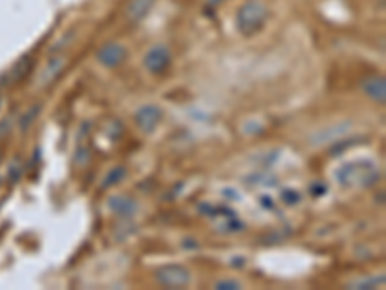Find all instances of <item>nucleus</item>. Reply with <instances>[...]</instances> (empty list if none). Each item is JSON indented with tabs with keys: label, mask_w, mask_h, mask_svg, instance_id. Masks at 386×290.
Listing matches in <instances>:
<instances>
[{
	"label": "nucleus",
	"mask_w": 386,
	"mask_h": 290,
	"mask_svg": "<svg viewBox=\"0 0 386 290\" xmlns=\"http://www.w3.org/2000/svg\"><path fill=\"white\" fill-rule=\"evenodd\" d=\"M0 161H2V151H0Z\"/></svg>",
	"instance_id": "nucleus-21"
},
{
	"label": "nucleus",
	"mask_w": 386,
	"mask_h": 290,
	"mask_svg": "<svg viewBox=\"0 0 386 290\" xmlns=\"http://www.w3.org/2000/svg\"><path fill=\"white\" fill-rule=\"evenodd\" d=\"M268 18V8L261 0H247L236 14V26L244 37L259 33Z\"/></svg>",
	"instance_id": "nucleus-2"
},
{
	"label": "nucleus",
	"mask_w": 386,
	"mask_h": 290,
	"mask_svg": "<svg viewBox=\"0 0 386 290\" xmlns=\"http://www.w3.org/2000/svg\"><path fill=\"white\" fill-rule=\"evenodd\" d=\"M41 110H43V105H41V103H35L33 107L27 108L26 113H24V115H21V118H20V130H21V132H27V130L33 126L35 120L39 118Z\"/></svg>",
	"instance_id": "nucleus-13"
},
{
	"label": "nucleus",
	"mask_w": 386,
	"mask_h": 290,
	"mask_svg": "<svg viewBox=\"0 0 386 290\" xmlns=\"http://www.w3.org/2000/svg\"><path fill=\"white\" fill-rule=\"evenodd\" d=\"M214 289L217 290H238V289H241V283H238V281H230V279H224V281H219V283L214 284Z\"/></svg>",
	"instance_id": "nucleus-17"
},
{
	"label": "nucleus",
	"mask_w": 386,
	"mask_h": 290,
	"mask_svg": "<svg viewBox=\"0 0 386 290\" xmlns=\"http://www.w3.org/2000/svg\"><path fill=\"white\" fill-rule=\"evenodd\" d=\"M135 124L143 134H153L155 130L159 128V124L162 122V110L157 105H145L135 113Z\"/></svg>",
	"instance_id": "nucleus-6"
},
{
	"label": "nucleus",
	"mask_w": 386,
	"mask_h": 290,
	"mask_svg": "<svg viewBox=\"0 0 386 290\" xmlns=\"http://www.w3.org/2000/svg\"><path fill=\"white\" fill-rule=\"evenodd\" d=\"M68 62H70V58H68L66 54H54V56H51L47 64H45V68L41 70L39 78H37V86H39L41 89L51 88L54 81L64 74Z\"/></svg>",
	"instance_id": "nucleus-5"
},
{
	"label": "nucleus",
	"mask_w": 386,
	"mask_h": 290,
	"mask_svg": "<svg viewBox=\"0 0 386 290\" xmlns=\"http://www.w3.org/2000/svg\"><path fill=\"white\" fill-rule=\"evenodd\" d=\"M301 194L300 192H296V190H284L282 192V202L286 203V205H296V203H300Z\"/></svg>",
	"instance_id": "nucleus-16"
},
{
	"label": "nucleus",
	"mask_w": 386,
	"mask_h": 290,
	"mask_svg": "<svg viewBox=\"0 0 386 290\" xmlns=\"http://www.w3.org/2000/svg\"><path fill=\"white\" fill-rule=\"evenodd\" d=\"M126 175H127L126 167L116 165V167H113V169L108 170L107 175H105V178H103V184H100V188L103 190L113 188V186H116V184H120L122 180L126 178Z\"/></svg>",
	"instance_id": "nucleus-12"
},
{
	"label": "nucleus",
	"mask_w": 386,
	"mask_h": 290,
	"mask_svg": "<svg viewBox=\"0 0 386 290\" xmlns=\"http://www.w3.org/2000/svg\"><path fill=\"white\" fill-rule=\"evenodd\" d=\"M170 62H172V53L167 45H155L147 51L145 58H143L145 68L155 76L165 74L170 68Z\"/></svg>",
	"instance_id": "nucleus-4"
},
{
	"label": "nucleus",
	"mask_w": 386,
	"mask_h": 290,
	"mask_svg": "<svg viewBox=\"0 0 386 290\" xmlns=\"http://www.w3.org/2000/svg\"><path fill=\"white\" fill-rule=\"evenodd\" d=\"M108 207L118 217L132 219V217L137 213V209H140V203L130 196H113L108 200Z\"/></svg>",
	"instance_id": "nucleus-10"
},
{
	"label": "nucleus",
	"mask_w": 386,
	"mask_h": 290,
	"mask_svg": "<svg viewBox=\"0 0 386 290\" xmlns=\"http://www.w3.org/2000/svg\"><path fill=\"white\" fill-rule=\"evenodd\" d=\"M0 105H2V99H0Z\"/></svg>",
	"instance_id": "nucleus-22"
},
{
	"label": "nucleus",
	"mask_w": 386,
	"mask_h": 290,
	"mask_svg": "<svg viewBox=\"0 0 386 290\" xmlns=\"http://www.w3.org/2000/svg\"><path fill=\"white\" fill-rule=\"evenodd\" d=\"M361 91L365 95H369L375 103L385 105L386 101L385 76H367L365 80L361 81Z\"/></svg>",
	"instance_id": "nucleus-8"
},
{
	"label": "nucleus",
	"mask_w": 386,
	"mask_h": 290,
	"mask_svg": "<svg viewBox=\"0 0 386 290\" xmlns=\"http://www.w3.org/2000/svg\"><path fill=\"white\" fill-rule=\"evenodd\" d=\"M157 281L167 289H184L192 281V275L184 265L168 264L157 271Z\"/></svg>",
	"instance_id": "nucleus-3"
},
{
	"label": "nucleus",
	"mask_w": 386,
	"mask_h": 290,
	"mask_svg": "<svg viewBox=\"0 0 386 290\" xmlns=\"http://www.w3.org/2000/svg\"><path fill=\"white\" fill-rule=\"evenodd\" d=\"M24 175V165H21L20 159H14V162L10 165V169H8V178H10V182H18Z\"/></svg>",
	"instance_id": "nucleus-15"
},
{
	"label": "nucleus",
	"mask_w": 386,
	"mask_h": 290,
	"mask_svg": "<svg viewBox=\"0 0 386 290\" xmlns=\"http://www.w3.org/2000/svg\"><path fill=\"white\" fill-rule=\"evenodd\" d=\"M157 0H127L124 14H126V20L132 24H137L145 18L149 10L155 6Z\"/></svg>",
	"instance_id": "nucleus-11"
},
{
	"label": "nucleus",
	"mask_w": 386,
	"mask_h": 290,
	"mask_svg": "<svg viewBox=\"0 0 386 290\" xmlns=\"http://www.w3.org/2000/svg\"><path fill=\"white\" fill-rule=\"evenodd\" d=\"M10 128H12V120H10V118H4V120L0 122V140H2V138H6Z\"/></svg>",
	"instance_id": "nucleus-18"
},
{
	"label": "nucleus",
	"mask_w": 386,
	"mask_h": 290,
	"mask_svg": "<svg viewBox=\"0 0 386 290\" xmlns=\"http://www.w3.org/2000/svg\"><path fill=\"white\" fill-rule=\"evenodd\" d=\"M380 178V172L377 170L371 161H353L348 162L344 167L336 170V180L340 186H373Z\"/></svg>",
	"instance_id": "nucleus-1"
},
{
	"label": "nucleus",
	"mask_w": 386,
	"mask_h": 290,
	"mask_svg": "<svg viewBox=\"0 0 386 290\" xmlns=\"http://www.w3.org/2000/svg\"><path fill=\"white\" fill-rule=\"evenodd\" d=\"M386 281L385 275H377V277H369V279H360V281H355V283L350 284V289L355 290H371V289H379L382 286Z\"/></svg>",
	"instance_id": "nucleus-14"
},
{
	"label": "nucleus",
	"mask_w": 386,
	"mask_h": 290,
	"mask_svg": "<svg viewBox=\"0 0 386 290\" xmlns=\"http://www.w3.org/2000/svg\"><path fill=\"white\" fill-rule=\"evenodd\" d=\"M127 58V48L122 43L110 41L107 45H103L97 53V61L105 68H118L122 62Z\"/></svg>",
	"instance_id": "nucleus-7"
},
{
	"label": "nucleus",
	"mask_w": 386,
	"mask_h": 290,
	"mask_svg": "<svg viewBox=\"0 0 386 290\" xmlns=\"http://www.w3.org/2000/svg\"><path fill=\"white\" fill-rule=\"evenodd\" d=\"M31 68H33V56H31V54H24L20 61L16 62L6 74H4L2 81H4L6 86H14V83L24 80V78L31 72Z\"/></svg>",
	"instance_id": "nucleus-9"
},
{
	"label": "nucleus",
	"mask_w": 386,
	"mask_h": 290,
	"mask_svg": "<svg viewBox=\"0 0 386 290\" xmlns=\"http://www.w3.org/2000/svg\"><path fill=\"white\" fill-rule=\"evenodd\" d=\"M219 2H222V0H209V4H211V6H214V4H219Z\"/></svg>",
	"instance_id": "nucleus-20"
},
{
	"label": "nucleus",
	"mask_w": 386,
	"mask_h": 290,
	"mask_svg": "<svg viewBox=\"0 0 386 290\" xmlns=\"http://www.w3.org/2000/svg\"><path fill=\"white\" fill-rule=\"evenodd\" d=\"M311 190H313L315 196H319V194L326 192V186H325V184H319V186H317V184H313V186H311Z\"/></svg>",
	"instance_id": "nucleus-19"
}]
</instances>
